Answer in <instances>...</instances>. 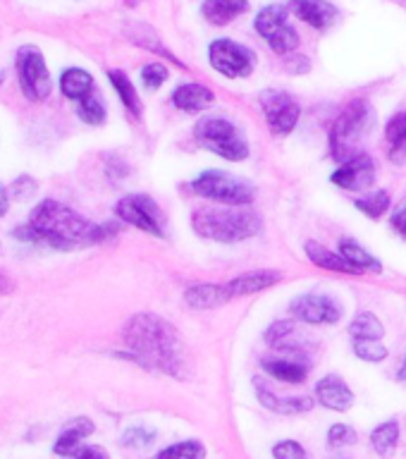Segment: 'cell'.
I'll use <instances>...</instances> for the list:
<instances>
[{
  "instance_id": "2e32d148",
  "label": "cell",
  "mask_w": 406,
  "mask_h": 459,
  "mask_svg": "<svg viewBox=\"0 0 406 459\" xmlns=\"http://www.w3.org/2000/svg\"><path fill=\"white\" fill-rule=\"evenodd\" d=\"M280 280H282V273L278 271H251L225 282V287H228V297L232 301L239 299V297H249V294L265 292V290L278 285Z\"/></svg>"
},
{
  "instance_id": "d4e9b609",
  "label": "cell",
  "mask_w": 406,
  "mask_h": 459,
  "mask_svg": "<svg viewBox=\"0 0 406 459\" xmlns=\"http://www.w3.org/2000/svg\"><path fill=\"white\" fill-rule=\"evenodd\" d=\"M337 249L342 254L347 261H350L354 268H358L361 273H380L383 271V264H380L378 258L373 256L371 251H366L357 239H351V237H342L340 244H337Z\"/></svg>"
},
{
  "instance_id": "5bb4252c",
  "label": "cell",
  "mask_w": 406,
  "mask_h": 459,
  "mask_svg": "<svg viewBox=\"0 0 406 459\" xmlns=\"http://www.w3.org/2000/svg\"><path fill=\"white\" fill-rule=\"evenodd\" d=\"M287 10L297 20L307 22L308 27L318 29V31L335 27L337 20H340V10L328 0H289Z\"/></svg>"
},
{
  "instance_id": "8fae6325",
  "label": "cell",
  "mask_w": 406,
  "mask_h": 459,
  "mask_svg": "<svg viewBox=\"0 0 406 459\" xmlns=\"http://www.w3.org/2000/svg\"><path fill=\"white\" fill-rule=\"evenodd\" d=\"M258 103L263 108L265 125L271 127L272 134H292L294 129H297V125H299L301 108L287 91L265 89V91H261V96H258Z\"/></svg>"
},
{
  "instance_id": "7bdbcfd3",
  "label": "cell",
  "mask_w": 406,
  "mask_h": 459,
  "mask_svg": "<svg viewBox=\"0 0 406 459\" xmlns=\"http://www.w3.org/2000/svg\"><path fill=\"white\" fill-rule=\"evenodd\" d=\"M397 380H400V383H406V357L402 359L400 368H397Z\"/></svg>"
},
{
  "instance_id": "9a60e30c",
  "label": "cell",
  "mask_w": 406,
  "mask_h": 459,
  "mask_svg": "<svg viewBox=\"0 0 406 459\" xmlns=\"http://www.w3.org/2000/svg\"><path fill=\"white\" fill-rule=\"evenodd\" d=\"M315 402L325 409H333V411H347V409L354 407L357 397L351 393V387L347 385V380L330 373L315 383Z\"/></svg>"
},
{
  "instance_id": "d6986e66",
  "label": "cell",
  "mask_w": 406,
  "mask_h": 459,
  "mask_svg": "<svg viewBox=\"0 0 406 459\" xmlns=\"http://www.w3.org/2000/svg\"><path fill=\"white\" fill-rule=\"evenodd\" d=\"M215 93L203 84H194V82H186V84H179L175 91H172V106L182 110V113H201L206 108L213 106Z\"/></svg>"
},
{
  "instance_id": "83f0119b",
  "label": "cell",
  "mask_w": 406,
  "mask_h": 459,
  "mask_svg": "<svg viewBox=\"0 0 406 459\" xmlns=\"http://www.w3.org/2000/svg\"><path fill=\"white\" fill-rule=\"evenodd\" d=\"M108 79H110V84H113V89L117 91V96H120L122 106L127 108L129 113H132V117L139 120L143 108H142V99H139V93H136L134 84H132V79L120 70L108 72Z\"/></svg>"
},
{
  "instance_id": "4316f807",
  "label": "cell",
  "mask_w": 406,
  "mask_h": 459,
  "mask_svg": "<svg viewBox=\"0 0 406 459\" xmlns=\"http://www.w3.org/2000/svg\"><path fill=\"white\" fill-rule=\"evenodd\" d=\"M371 445L378 457H393L394 452H397V445H400V423L390 419V421L376 426L371 433Z\"/></svg>"
},
{
  "instance_id": "ab89813d",
  "label": "cell",
  "mask_w": 406,
  "mask_h": 459,
  "mask_svg": "<svg viewBox=\"0 0 406 459\" xmlns=\"http://www.w3.org/2000/svg\"><path fill=\"white\" fill-rule=\"evenodd\" d=\"M72 459H110V455H108L103 447H99V445H82V447L72 455Z\"/></svg>"
},
{
  "instance_id": "ee69618b",
  "label": "cell",
  "mask_w": 406,
  "mask_h": 459,
  "mask_svg": "<svg viewBox=\"0 0 406 459\" xmlns=\"http://www.w3.org/2000/svg\"><path fill=\"white\" fill-rule=\"evenodd\" d=\"M10 290H13V282L5 275H0V292H10Z\"/></svg>"
},
{
  "instance_id": "836d02e7",
  "label": "cell",
  "mask_w": 406,
  "mask_h": 459,
  "mask_svg": "<svg viewBox=\"0 0 406 459\" xmlns=\"http://www.w3.org/2000/svg\"><path fill=\"white\" fill-rule=\"evenodd\" d=\"M354 354L368 364H380L390 357V350L380 340H354Z\"/></svg>"
},
{
  "instance_id": "f6af8a7d",
  "label": "cell",
  "mask_w": 406,
  "mask_h": 459,
  "mask_svg": "<svg viewBox=\"0 0 406 459\" xmlns=\"http://www.w3.org/2000/svg\"><path fill=\"white\" fill-rule=\"evenodd\" d=\"M0 79H3V74H0Z\"/></svg>"
},
{
  "instance_id": "1f68e13d",
  "label": "cell",
  "mask_w": 406,
  "mask_h": 459,
  "mask_svg": "<svg viewBox=\"0 0 406 459\" xmlns=\"http://www.w3.org/2000/svg\"><path fill=\"white\" fill-rule=\"evenodd\" d=\"M294 333H297V325H294L292 321H275L265 328L263 337L272 350H287V347H289L287 342L292 340Z\"/></svg>"
},
{
  "instance_id": "d590c367",
  "label": "cell",
  "mask_w": 406,
  "mask_h": 459,
  "mask_svg": "<svg viewBox=\"0 0 406 459\" xmlns=\"http://www.w3.org/2000/svg\"><path fill=\"white\" fill-rule=\"evenodd\" d=\"M168 77H170V72L163 63H149L142 67V82L149 91H158L168 82Z\"/></svg>"
},
{
  "instance_id": "7a4b0ae2",
  "label": "cell",
  "mask_w": 406,
  "mask_h": 459,
  "mask_svg": "<svg viewBox=\"0 0 406 459\" xmlns=\"http://www.w3.org/2000/svg\"><path fill=\"white\" fill-rule=\"evenodd\" d=\"M125 347L136 364L149 371L185 378V347L170 321L156 314H136L125 325Z\"/></svg>"
},
{
  "instance_id": "7c38bea8",
  "label": "cell",
  "mask_w": 406,
  "mask_h": 459,
  "mask_svg": "<svg viewBox=\"0 0 406 459\" xmlns=\"http://www.w3.org/2000/svg\"><path fill=\"white\" fill-rule=\"evenodd\" d=\"M289 314L307 325H337L342 321V304L330 294L308 292L292 299Z\"/></svg>"
},
{
  "instance_id": "e575fe53",
  "label": "cell",
  "mask_w": 406,
  "mask_h": 459,
  "mask_svg": "<svg viewBox=\"0 0 406 459\" xmlns=\"http://www.w3.org/2000/svg\"><path fill=\"white\" fill-rule=\"evenodd\" d=\"M153 440H156V430L146 429V426H132L122 433L120 443L132 450H143V447L153 445Z\"/></svg>"
},
{
  "instance_id": "cb8c5ba5",
  "label": "cell",
  "mask_w": 406,
  "mask_h": 459,
  "mask_svg": "<svg viewBox=\"0 0 406 459\" xmlns=\"http://www.w3.org/2000/svg\"><path fill=\"white\" fill-rule=\"evenodd\" d=\"M385 142H387V158L390 163L404 165L406 163V110L390 117L385 127Z\"/></svg>"
},
{
  "instance_id": "8d00e7d4",
  "label": "cell",
  "mask_w": 406,
  "mask_h": 459,
  "mask_svg": "<svg viewBox=\"0 0 406 459\" xmlns=\"http://www.w3.org/2000/svg\"><path fill=\"white\" fill-rule=\"evenodd\" d=\"M358 440L357 430L347 426V423H335L328 430V445L330 447H344V445H354Z\"/></svg>"
},
{
  "instance_id": "f35d334b",
  "label": "cell",
  "mask_w": 406,
  "mask_h": 459,
  "mask_svg": "<svg viewBox=\"0 0 406 459\" xmlns=\"http://www.w3.org/2000/svg\"><path fill=\"white\" fill-rule=\"evenodd\" d=\"M390 228H393L402 239H406V199L390 213Z\"/></svg>"
},
{
  "instance_id": "277c9868",
  "label": "cell",
  "mask_w": 406,
  "mask_h": 459,
  "mask_svg": "<svg viewBox=\"0 0 406 459\" xmlns=\"http://www.w3.org/2000/svg\"><path fill=\"white\" fill-rule=\"evenodd\" d=\"M376 125V110L366 99H354L337 115L335 125L330 129V156L337 163H344L347 158L357 156L358 143L364 142Z\"/></svg>"
},
{
  "instance_id": "603a6c76",
  "label": "cell",
  "mask_w": 406,
  "mask_h": 459,
  "mask_svg": "<svg viewBox=\"0 0 406 459\" xmlns=\"http://www.w3.org/2000/svg\"><path fill=\"white\" fill-rule=\"evenodd\" d=\"M249 10V0H203L201 14L215 27H225Z\"/></svg>"
},
{
  "instance_id": "74e56055",
  "label": "cell",
  "mask_w": 406,
  "mask_h": 459,
  "mask_svg": "<svg viewBox=\"0 0 406 459\" xmlns=\"http://www.w3.org/2000/svg\"><path fill=\"white\" fill-rule=\"evenodd\" d=\"M272 457L275 459H308V452L297 440H280L272 445Z\"/></svg>"
},
{
  "instance_id": "b9f144b4",
  "label": "cell",
  "mask_w": 406,
  "mask_h": 459,
  "mask_svg": "<svg viewBox=\"0 0 406 459\" xmlns=\"http://www.w3.org/2000/svg\"><path fill=\"white\" fill-rule=\"evenodd\" d=\"M7 206H10V196H7V189L0 185V218L7 213Z\"/></svg>"
},
{
  "instance_id": "4fadbf2b",
  "label": "cell",
  "mask_w": 406,
  "mask_h": 459,
  "mask_svg": "<svg viewBox=\"0 0 406 459\" xmlns=\"http://www.w3.org/2000/svg\"><path fill=\"white\" fill-rule=\"evenodd\" d=\"M330 182L344 192H368L376 182V163L366 151H358L357 156L337 165V170L330 175Z\"/></svg>"
},
{
  "instance_id": "4dcf8cb0",
  "label": "cell",
  "mask_w": 406,
  "mask_h": 459,
  "mask_svg": "<svg viewBox=\"0 0 406 459\" xmlns=\"http://www.w3.org/2000/svg\"><path fill=\"white\" fill-rule=\"evenodd\" d=\"M156 459H206V447L201 440H182L158 452Z\"/></svg>"
},
{
  "instance_id": "8992f818",
  "label": "cell",
  "mask_w": 406,
  "mask_h": 459,
  "mask_svg": "<svg viewBox=\"0 0 406 459\" xmlns=\"http://www.w3.org/2000/svg\"><path fill=\"white\" fill-rule=\"evenodd\" d=\"M192 194L201 199L225 204V206H249L256 199V189L246 179L237 178L225 170H203L199 178L192 179L189 185Z\"/></svg>"
},
{
  "instance_id": "3957f363",
  "label": "cell",
  "mask_w": 406,
  "mask_h": 459,
  "mask_svg": "<svg viewBox=\"0 0 406 459\" xmlns=\"http://www.w3.org/2000/svg\"><path fill=\"white\" fill-rule=\"evenodd\" d=\"M194 232L218 244H237L261 235L263 221L246 206H201L192 213Z\"/></svg>"
},
{
  "instance_id": "ffe728a7",
  "label": "cell",
  "mask_w": 406,
  "mask_h": 459,
  "mask_svg": "<svg viewBox=\"0 0 406 459\" xmlns=\"http://www.w3.org/2000/svg\"><path fill=\"white\" fill-rule=\"evenodd\" d=\"M261 368L271 378L280 380V383H289V385H301L311 373V366L307 361H299V359H263Z\"/></svg>"
},
{
  "instance_id": "d6a6232c",
  "label": "cell",
  "mask_w": 406,
  "mask_h": 459,
  "mask_svg": "<svg viewBox=\"0 0 406 459\" xmlns=\"http://www.w3.org/2000/svg\"><path fill=\"white\" fill-rule=\"evenodd\" d=\"M79 120L86 122V125H103L106 122V106L99 96H86V99L79 100L77 106Z\"/></svg>"
},
{
  "instance_id": "30bf717a",
  "label": "cell",
  "mask_w": 406,
  "mask_h": 459,
  "mask_svg": "<svg viewBox=\"0 0 406 459\" xmlns=\"http://www.w3.org/2000/svg\"><path fill=\"white\" fill-rule=\"evenodd\" d=\"M208 63L225 77L244 79L256 67V56H254V50L232 41V39H218L208 46Z\"/></svg>"
},
{
  "instance_id": "7402d4cb",
  "label": "cell",
  "mask_w": 406,
  "mask_h": 459,
  "mask_svg": "<svg viewBox=\"0 0 406 459\" xmlns=\"http://www.w3.org/2000/svg\"><path fill=\"white\" fill-rule=\"evenodd\" d=\"M228 287L225 285H213V282H203V285H192L186 287L185 292V304L196 311H206V308H215L228 304Z\"/></svg>"
},
{
  "instance_id": "ac0fdd59",
  "label": "cell",
  "mask_w": 406,
  "mask_h": 459,
  "mask_svg": "<svg viewBox=\"0 0 406 459\" xmlns=\"http://www.w3.org/2000/svg\"><path fill=\"white\" fill-rule=\"evenodd\" d=\"M304 254H307L311 264L323 268V271L347 273V275H364V273L358 271V268H354L340 251L328 249L325 244L315 242V239H308V242L304 244Z\"/></svg>"
},
{
  "instance_id": "f546056e",
  "label": "cell",
  "mask_w": 406,
  "mask_h": 459,
  "mask_svg": "<svg viewBox=\"0 0 406 459\" xmlns=\"http://www.w3.org/2000/svg\"><path fill=\"white\" fill-rule=\"evenodd\" d=\"M350 335L354 340H383L385 337V325L373 311H361L350 323Z\"/></svg>"
},
{
  "instance_id": "e0dca14e",
  "label": "cell",
  "mask_w": 406,
  "mask_h": 459,
  "mask_svg": "<svg viewBox=\"0 0 406 459\" xmlns=\"http://www.w3.org/2000/svg\"><path fill=\"white\" fill-rule=\"evenodd\" d=\"M254 387H256L258 402L275 414H307L315 404L311 397H280V394L272 393L271 387H265L261 378H254Z\"/></svg>"
},
{
  "instance_id": "484cf974",
  "label": "cell",
  "mask_w": 406,
  "mask_h": 459,
  "mask_svg": "<svg viewBox=\"0 0 406 459\" xmlns=\"http://www.w3.org/2000/svg\"><path fill=\"white\" fill-rule=\"evenodd\" d=\"M60 91H63L65 99L70 100H82L86 99V96H91V72L82 70V67H70V70H65L63 77H60Z\"/></svg>"
},
{
  "instance_id": "9c48e42d",
  "label": "cell",
  "mask_w": 406,
  "mask_h": 459,
  "mask_svg": "<svg viewBox=\"0 0 406 459\" xmlns=\"http://www.w3.org/2000/svg\"><path fill=\"white\" fill-rule=\"evenodd\" d=\"M115 215L122 222H127L132 228L149 232L153 237H165L163 228V211L158 206L156 199H151L149 194H127L115 204Z\"/></svg>"
},
{
  "instance_id": "60d3db41",
  "label": "cell",
  "mask_w": 406,
  "mask_h": 459,
  "mask_svg": "<svg viewBox=\"0 0 406 459\" xmlns=\"http://www.w3.org/2000/svg\"><path fill=\"white\" fill-rule=\"evenodd\" d=\"M36 189V182L31 178H20L17 182L13 185V196L14 199H27L31 196Z\"/></svg>"
},
{
  "instance_id": "ba28073f",
  "label": "cell",
  "mask_w": 406,
  "mask_h": 459,
  "mask_svg": "<svg viewBox=\"0 0 406 459\" xmlns=\"http://www.w3.org/2000/svg\"><path fill=\"white\" fill-rule=\"evenodd\" d=\"M14 67H17L22 91L29 100L41 103L53 93V79L46 67V57L36 46H22L14 56Z\"/></svg>"
},
{
  "instance_id": "6da1fadb",
  "label": "cell",
  "mask_w": 406,
  "mask_h": 459,
  "mask_svg": "<svg viewBox=\"0 0 406 459\" xmlns=\"http://www.w3.org/2000/svg\"><path fill=\"white\" fill-rule=\"evenodd\" d=\"M115 232L117 225H96L60 201L46 199L31 211L27 225L14 230V237L22 242L48 244L53 249L70 251L106 242Z\"/></svg>"
},
{
  "instance_id": "44dd1931",
  "label": "cell",
  "mask_w": 406,
  "mask_h": 459,
  "mask_svg": "<svg viewBox=\"0 0 406 459\" xmlns=\"http://www.w3.org/2000/svg\"><path fill=\"white\" fill-rule=\"evenodd\" d=\"M93 430H96V426H93L91 419H86V416L72 419L70 426L57 436L56 445H53V452L60 455V457H72L82 447V440L91 436Z\"/></svg>"
},
{
  "instance_id": "5b68a950",
  "label": "cell",
  "mask_w": 406,
  "mask_h": 459,
  "mask_svg": "<svg viewBox=\"0 0 406 459\" xmlns=\"http://www.w3.org/2000/svg\"><path fill=\"white\" fill-rule=\"evenodd\" d=\"M194 136L203 149L213 151L215 156L225 158L229 163H242L249 158V142L244 139L242 129L235 122L220 115H206L196 122Z\"/></svg>"
},
{
  "instance_id": "f1b7e54d",
  "label": "cell",
  "mask_w": 406,
  "mask_h": 459,
  "mask_svg": "<svg viewBox=\"0 0 406 459\" xmlns=\"http://www.w3.org/2000/svg\"><path fill=\"white\" fill-rule=\"evenodd\" d=\"M354 206H357V211H361L366 218L380 221V218L390 211V206H393V196H390L387 189H376V192H368L364 194V196H358V199L354 201Z\"/></svg>"
},
{
  "instance_id": "52a82bcc",
  "label": "cell",
  "mask_w": 406,
  "mask_h": 459,
  "mask_svg": "<svg viewBox=\"0 0 406 459\" xmlns=\"http://www.w3.org/2000/svg\"><path fill=\"white\" fill-rule=\"evenodd\" d=\"M254 27L261 34L272 53L278 56H289L299 46V34L289 24V10L287 5H265L254 20Z\"/></svg>"
}]
</instances>
